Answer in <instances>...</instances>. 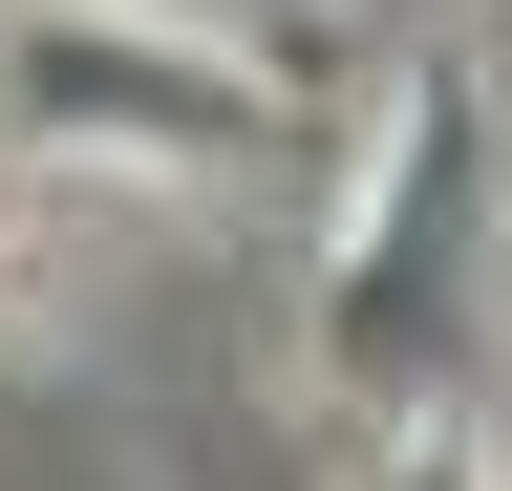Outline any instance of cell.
Returning a JSON list of instances; mask_svg holds the SVG:
<instances>
[{"label": "cell", "mask_w": 512, "mask_h": 491, "mask_svg": "<svg viewBox=\"0 0 512 491\" xmlns=\"http://www.w3.org/2000/svg\"><path fill=\"white\" fill-rule=\"evenodd\" d=\"M0 150L107 171V193H235V171H299V107L256 43L171 22V0H22L0 22Z\"/></svg>", "instance_id": "7a4b0ae2"}, {"label": "cell", "mask_w": 512, "mask_h": 491, "mask_svg": "<svg viewBox=\"0 0 512 491\" xmlns=\"http://www.w3.org/2000/svg\"><path fill=\"white\" fill-rule=\"evenodd\" d=\"M491 257H512L491 86L427 43V65L384 86V129H363L342 235H320V385H342V406H384V427L470 406V363H491Z\"/></svg>", "instance_id": "6da1fadb"}, {"label": "cell", "mask_w": 512, "mask_h": 491, "mask_svg": "<svg viewBox=\"0 0 512 491\" xmlns=\"http://www.w3.org/2000/svg\"><path fill=\"white\" fill-rule=\"evenodd\" d=\"M363 491H491V427L470 406H427V427H384V470Z\"/></svg>", "instance_id": "3957f363"}]
</instances>
